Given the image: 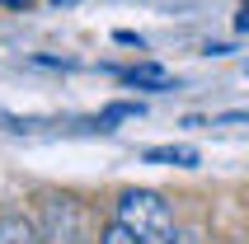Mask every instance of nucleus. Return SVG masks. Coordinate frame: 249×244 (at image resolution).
Listing matches in <instances>:
<instances>
[{"instance_id": "obj_9", "label": "nucleus", "mask_w": 249, "mask_h": 244, "mask_svg": "<svg viewBox=\"0 0 249 244\" xmlns=\"http://www.w3.org/2000/svg\"><path fill=\"white\" fill-rule=\"evenodd\" d=\"M165 244H202V240H197V235L193 230H174V235H169V240Z\"/></svg>"}, {"instance_id": "obj_4", "label": "nucleus", "mask_w": 249, "mask_h": 244, "mask_svg": "<svg viewBox=\"0 0 249 244\" xmlns=\"http://www.w3.org/2000/svg\"><path fill=\"white\" fill-rule=\"evenodd\" d=\"M0 244H42V230H38V221H28V216H0Z\"/></svg>"}, {"instance_id": "obj_1", "label": "nucleus", "mask_w": 249, "mask_h": 244, "mask_svg": "<svg viewBox=\"0 0 249 244\" xmlns=\"http://www.w3.org/2000/svg\"><path fill=\"white\" fill-rule=\"evenodd\" d=\"M113 221H123L127 230L141 235L146 244H165L169 235H174V211H169V202L160 197V192H151V188L118 192V211H113Z\"/></svg>"}, {"instance_id": "obj_11", "label": "nucleus", "mask_w": 249, "mask_h": 244, "mask_svg": "<svg viewBox=\"0 0 249 244\" xmlns=\"http://www.w3.org/2000/svg\"><path fill=\"white\" fill-rule=\"evenodd\" d=\"M56 5H71V0H56Z\"/></svg>"}, {"instance_id": "obj_3", "label": "nucleus", "mask_w": 249, "mask_h": 244, "mask_svg": "<svg viewBox=\"0 0 249 244\" xmlns=\"http://www.w3.org/2000/svg\"><path fill=\"white\" fill-rule=\"evenodd\" d=\"M123 80L137 85V89H179V80H174L165 66H151V61H141V66L123 70Z\"/></svg>"}, {"instance_id": "obj_5", "label": "nucleus", "mask_w": 249, "mask_h": 244, "mask_svg": "<svg viewBox=\"0 0 249 244\" xmlns=\"http://www.w3.org/2000/svg\"><path fill=\"white\" fill-rule=\"evenodd\" d=\"M141 160L146 164H179V169H193L197 150L193 146H151V150H141Z\"/></svg>"}, {"instance_id": "obj_7", "label": "nucleus", "mask_w": 249, "mask_h": 244, "mask_svg": "<svg viewBox=\"0 0 249 244\" xmlns=\"http://www.w3.org/2000/svg\"><path fill=\"white\" fill-rule=\"evenodd\" d=\"M99 244H146V240H141V235H132V230L123 226V221H113L108 230L99 235Z\"/></svg>"}, {"instance_id": "obj_6", "label": "nucleus", "mask_w": 249, "mask_h": 244, "mask_svg": "<svg viewBox=\"0 0 249 244\" xmlns=\"http://www.w3.org/2000/svg\"><path fill=\"white\" fill-rule=\"evenodd\" d=\"M127 118H141V104H108V108L94 118V127H99V132H113V127L127 122Z\"/></svg>"}, {"instance_id": "obj_10", "label": "nucleus", "mask_w": 249, "mask_h": 244, "mask_svg": "<svg viewBox=\"0 0 249 244\" xmlns=\"http://www.w3.org/2000/svg\"><path fill=\"white\" fill-rule=\"evenodd\" d=\"M240 28L249 33V0H245V14H240Z\"/></svg>"}, {"instance_id": "obj_8", "label": "nucleus", "mask_w": 249, "mask_h": 244, "mask_svg": "<svg viewBox=\"0 0 249 244\" xmlns=\"http://www.w3.org/2000/svg\"><path fill=\"white\" fill-rule=\"evenodd\" d=\"M212 127H249V113H216Z\"/></svg>"}, {"instance_id": "obj_2", "label": "nucleus", "mask_w": 249, "mask_h": 244, "mask_svg": "<svg viewBox=\"0 0 249 244\" xmlns=\"http://www.w3.org/2000/svg\"><path fill=\"white\" fill-rule=\"evenodd\" d=\"M42 244H75L80 240V207L71 197H42V216H38Z\"/></svg>"}]
</instances>
